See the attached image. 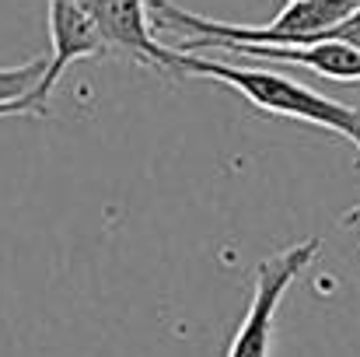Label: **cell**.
<instances>
[{
    "label": "cell",
    "instance_id": "52a82bcc",
    "mask_svg": "<svg viewBox=\"0 0 360 357\" xmlns=\"http://www.w3.org/2000/svg\"><path fill=\"white\" fill-rule=\"evenodd\" d=\"M322 39H343V42H350V46L360 49V7L350 14V18H343L336 28H329ZM322 39H319V42H322ZM357 165H360V158H357Z\"/></svg>",
    "mask_w": 360,
    "mask_h": 357
},
{
    "label": "cell",
    "instance_id": "5b68a950",
    "mask_svg": "<svg viewBox=\"0 0 360 357\" xmlns=\"http://www.w3.org/2000/svg\"><path fill=\"white\" fill-rule=\"evenodd\" d=\"M81 11L91 14V21L102 28L109 53H122L140 67H154V70H168L179 74L175 63V49L161 46L150 32V4L147 0H74Z\"/></svg>",
    "mask_w": 360,
    "mask_h": 357
},
{
    "label": "cell",
    "instance_id": "277c9868",
    "mask_svg": "<svg viewBox=\"0 0 360 357\" xmlns=\"http://www.w3.org/2000/svg\"><path fill=\"white\" fill-rule=\"evenodd\" d=\"M175 49L182 53H235L252 60H269V63H294L304 70H315L333 81H360V49L343 39H322V42H231V39H186Z\"/></svg>",
    "mask_w": 360,
    "mask_h": 357
},
{
    "label": "cell",
    "instance_id": "6da1fadb",
    "mask_svg": "<svg viewBox=\"0 0 360 357\" xmlns=\"http://www.w3.org/2000/svg\"><path fill=\"white\" fill-rule=\"evenodd\" d=\"M175 63H179V74H193V77H207V81H221V84L235 88L245 102H252L266 116L294 119V123H308V126L340 133L343 140H350L357 147L360 158V109L354 106L326 99L315 88H308L280 70H266V67H235V63L182 53V49H175Z\"/></svg>",
    "mask_w": 360,
    "mask_h": 357
},
{
    "label": "cell",
    "instance_id": "9c48e42d",
    "mask_svg": "<svg viewBox=\"0 0 360 357\" xmlns=\"http://www.w3.org/2000/svg\"><path fill=\"white\" fill-rule=\"evenodd\" d=\"M287 4H290V0H287Z\"/></svg>",
    "mask_w": 360,
    "mask_h": 357
},
{
    "label": "cell",
    "instance_id": "3957f363",
    "mask_svg": "<svg viewBox=\"0 0 360 357\" xmlns=\"http://www.w3.org/2000/svg\"><path fill=\"white\" fill-rule=\"evenodd\" d=\"M46 25H49V42H53V49H49V67H46L42 81H39L28 95H21V99L0 106V116H25V113L46 116L49 95H53V88L60 84V74H63L70 63H77V60H95V56H105V53H109V42H105L102 28H98V25L91 21V14L81 11L74 0H49V4H46Z\"/></svg>",
    "mask_w": 360,
    "mask_h": 357
},
{
    "label": "cell",
    "instance_id": "8992f818",
    "mask_svg": "<svg viewBox=\"0 0 360 357\" xmlns=\"http://www.w3.org/2000/svg\"><path fill=\"white\" fill-rule=\"evenodd\" d=\"M46 67H49V56H35V60L18 63V67H0V106L28 95L42 81Z\"/></svg>",
    "mask_w": 360,
    "mask_h": 357
},
{
    "label": "cell",
    "instance_id": "7a4b0ae2",
    "mask_svg": "<svg viewBox=\"0 0 360 357\" xmlns=\"http://www.w3.org/2000/svg\"><path fill=\"white\" fill-rule=\"evenodd\" d=\"M322 249V238H304L290 249L273 252L269 259L259 263L255 270V291L248 301V312L241 319L238 333L228 344V357H269L273 351V326H276V308L290 284L315 263Z\"/></svg>",
    "mask_w": 360,
    "mask_h": 357
},
{
    "label": "cell",
    "instance_id": "ba28073f",
    "mask_svg": "<svg viewBox=\"0 0 360 357\" xmlns=\"http://www.w3.org/2000/svg\"><path fill=\"white\" fill-rule=\"evenodd\" d=\"M347 225H360V207H357V211H350V214H347Z\"/></svg>",
    "mask_w": 360,
    "mask_h": 357
}]
</instances>
